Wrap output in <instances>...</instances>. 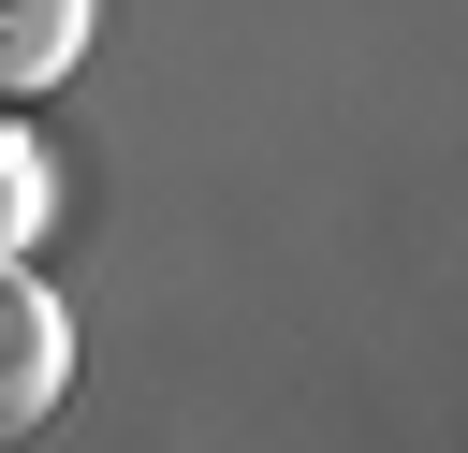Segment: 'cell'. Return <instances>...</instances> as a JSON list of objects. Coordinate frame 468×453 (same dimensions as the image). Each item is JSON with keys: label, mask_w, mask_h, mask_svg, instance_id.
Instances as JSON below:
<instances>
[{"label": "cell", "mask_w": 468, "mask_h": 453, "mask_svg": "<svg viewBox=\"0 0 468 453\" xmlns=\"http://www.w3.org/2000/svg\"><path fill=\"white\" fill-rule=\"evenodd\" d=\"M102 0H0V102H44L73 58H88Z\"/></svg>", "instance_id": "2"}, {"label": "cell", "mask_w": 468, "mask_h": 453, "mask_svg": "<svg viewBox=\"0 0 468 453\" xmlns=\"http://www.w3.org/2000/svg\"><path fill=\"white\" fill-rule=\"evenodd\" d=\"M29 219H44V146H29V132H0V248H15Z\"/></svg>", "instance_id": "3"}, {"label": "cell", "mask_w": 468, "mask_h": 453, "mask_svg": "<svg viewBox=\"0 0 468 453\" xmlns=\"http://www.w3.org/2000/svg\"><path fill=\"white\" fill-rule=\"evenodd\" d=\"M58 380H73V307L0 248V438H29L58 409Z\"/></svg>", "instance_id": "1"}]
</instances>
